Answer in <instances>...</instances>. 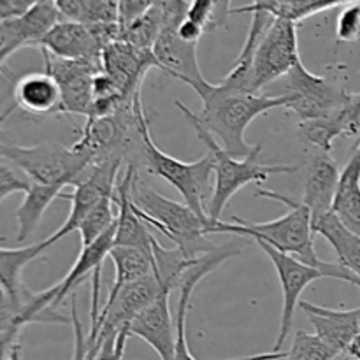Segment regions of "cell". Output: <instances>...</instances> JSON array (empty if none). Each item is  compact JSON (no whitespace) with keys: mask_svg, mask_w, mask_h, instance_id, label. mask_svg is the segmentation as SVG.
<instances>
[{"mask_svg":"<svg viewBox=\"0 0 360 360\" xmlns=\"http://www.w3.org/2000/svg\"><path fill=\"white\" fill-rule=\"evenodd\" d=\"M162 27V11L160 7L155 4L150 11L122 28V39L129 42L134 48L141 49V51H153V46L157 42L158 35H160Z\"/></svg>","mask_w":360,"mask_h":360,"instance_id":"4316f807","label":"cell"},{"mask_svg":"<svg viewBox=\"0 0 360 360\" xmlns=\"http://www.w3.org/2000/svg\"><path fill=\"white\" fill-rule=\"evenodd\" d=\"M112 206H115V197H105L83 218L77 227L81 236V248L91 245L115 225L116 214L112 213Z\"/></svg>","mask_w":360,"mask_h":360,"instance_id":"f1b7e54d","label":"cell"},{"mask_svg":"<svg viewBox=\"0 0 360 360\" xmlns=\"http://www.w3.org/2000/svg\"><path fill=\"white\" fill-rule=\"evenodd\" d=\"M334 357H336V354L316 334L299 330V333H295L292 347L287 352L285 360H333Z\"/></svg>","mask_w":360,"mask_h":360,"instance_id":"f546056e","label":"cell"},{"mask_svg":"<svg viewBox=\"0 0 360 360\" xmlns=\"http://www.w3.org/2000/svg\"><path fill=\"white\" fill-rule=\"evenodd\" d=\"M123 162L118 158L97 162L84 171V174L74 183L72 193H69L70 211L62 227L48 238L49 245H55L70 232L77 231L83 218L105 197H115L118 174L123 167Z\"/></svg>","mask_w":360,"mask_h":360,"instance_id":"8fae6325","label":"cell"},{"mask_svg":"<svg viewBox=\"0 0 360 360\" xmlns=\"http://www.w3.org/2000/svg\"><path fill=\"white\" fill-rule=\"evenodd\" d=\"M260 246L264 253L269 257L273 262L274 271L280 280L281 290H283V313H281V322H280V333H278L276 343H274L273 352H281V347L290 336L292 326H294V315L295 309L299 306V299L301 294L316 280L322 278H333V280L347 281V283L355 285L360 288V278L355 276L352 271L343 267L338 262H330L329 267H315L309 264L302 262V260L295 259V257L287 255V253L278 252L273 246L266 245L262 241H255Z\"/></svg>","mask_w":360,"mask_h":360,"instance_id":"52a82bcc","label":"cell"},{"mask_svg":"<svg viewBox=\"0 0 360 360\" xmlns=\"http://www.w3.org/2000/svg\"><path fill=\"white\" fill-rule=\"evenodd\" d=\"M118 39H122L120 23L94 25L84 21L60 20L42 37L37 48L56 58L91 60L101 63L105 46Z\"/></svg>","mask_w":360,"mask_h":360,"instance_id":"30bf717a","label":"cell"},{"mask_svg":"<svg viewBox=\"0 0 360 360\" xmlns=\"http://www.w3.org/2000/svg\"><path fill=\"white\" fill-rule=\"evenodd\" d=\"M62 20L58 9L53 0H44L37 4L30 13L18 20L0 21V37H2V48H0V69L7 62L13 53L21 48H37L46 34Z\"/></svg>","mask_w":360,"mask_h":360,"instance_id":"5bb4252c","label":"cell"},{"mask_svg":"<svg viewBox=\"0 0 360 360\" xmlns=\"http://www.w3.org/2000/svg\"><path fill=\"white\" fill-rule=\"evenodd\" d=\"M348 354L352 355V357H354L355 360H360V334L357 338H355V341L354 343L350 345V348H348Z\"/></svg>","mask_w":360,"mask_h":360,"instance_id":"ab89813d","label":"cell"},{"mask_svg":"<svg viewBox=\"0 0 360 360\" xmlns=\"http://www.w3.org/2000/svg\"><path fill=\"white\" fill-rule=\"evenodd\" d=\"M130 338L129 330L120 334L116 340L105 341L101 347L98 354L95 355L94 360H123V354H125V345L127 340Z\"/></svg>","mask_w":360,"mask_h":360,"instance_id":"d590c367","label":"cell"},{"mask_svg":"<svg viewBox=\"0 0 360 360\" xmlns=\"http://www.w3.org/2000/svg\"><path fill=\"white\" fill-rule=\"evenodd\" d=\"M46 72L51 74L58 83L62 94L58 115L84 116L88 118L94 108V77L102 70V65L91 60L56 58L41 51Z\"/></svg>","mask_w":360,"mask_h":360,"instance_id":"7c38bea8","label":"cell"},{"mask_svg":"<svg viewBox=\"0 0 360 360\" xmlns=\"http://www.w3.org/2000/svg\"><path fill=\"white\" fill-rule=\"evenodd\" d=\"M102 70L111 77L125 97L139 94L141 83L151 67H157L153 51H141L123 39L111 42L102 51Z\"/></svg>","mask_w":360,"mask_h":360,"instance_id":"9a60e30c","label":"cell"},{"mask_svg":"<svg viewBox=\"0 0 360 360\" xmlns=\"http://www.w3.org/2000/svg\"><path fill=\"white\" fill-rule=\"evenodd\" d=\"M132 200L136 213L150 229L162 232L176 248L188 257H200L217 248L207 239L213 221L200 218L188 204L176 202L146 186H132Z\"/></svg>","mask_w":360,"mask_h":360,"instance_id":"277c9868","label":"cell"},{"mask_svg":"<svg viewBox=\"0 0 360 360\" xmlns=\"http://www.w3.org/2000/svg\"><path fill=\"white\" fill-rule=\"evenodd\" d=\"M84 23H120V0H84Z\"/></svg>","mask_w":360,"mask_h":360,"instance_id":"1f68e13d","label":"cell"},{"mask_svg":"<svg viewBox=\"0 0 360 360\" xmlns=\"http://www.w3.org/2000/svg\"><path fill=\"white\" fill-rule=\"evenodd\" d=\"M178 35L183 39V41L186 42H193V44H197L199 42V39L202 37V34L206 30H204V27H200L199 23H195V21L188 20V18H185V20L181 21V25L178 27Z\"/></svg>","mask_w":360,"mask_h":360,"instance_id":"74e56055","label":"cell"},{"mask_svg":"<svg viewBox=\"0 0 360 360\" xmlns=\"http://www.w3.org/2000/svg\"><path fill=\"white\" fill-rule=\"evenodd\" d=\"M16 333H0V360H9L11 352L18 345Z\"/></svg>","mask_w":360,"mask_h":360,"instance_id":"f35d334b","label":"cell"},{"mask_svg":"<svg viewBox=\"0 0 360 360\" xmlns=\"http://www.w3.org/2000/svg\"><path fill=\"white\" fill-rule=\"evenodd\" d=\"M14 108L28 115H58L62 104L60 86L51 74L30 72L21 76L14 84Z\"/></svg>","mask_w":360,"mask_h":360,"instance_id":"ffe728a7","label":"cell"},{"mask_svg":"<svg viewBox=\"0 0 360 360\" xmlns=\"http://www.w3.org/2000/svg\"><path fill=\"white\" fill-rule=\"evenodd\" d=\"M341 171L329 153H315L308 165L301 202L311 211L313 221L333 211Z\"/></svg>","mask_w":360,"mask_h":360,"instance_id":"d6986e66","label":"cell"},{"mask_svg":"<svg viewBox=\"0 0 360 360\" xmlns=\"http://www.w3.org/2000/svg\"><path fill=\"white\" fill-rule=\"evenodd\" d=\"M0 158L20 169L30 183L48 186H74L91 165L86 155L58 143L35 146L0 143Z\"/></svg>","mask_w":360,"mask_h":360,"instance_id":"5b68a950","label":"cell"},{"mask_svg":"<svg viewBox=\"0 0 360 360\" xmlns=\"http://www.w3.org/2000/svg\"><path fill=\"white\" fill-rule=\"evenodd\" d=\"M171 292L162 290L160 295L137 316L129 334L146 341L160 360H176V322L169 309Z\"/></svg>","mask_w":360,"mask_h":360,"instance_id":"e0dca14e","label":"cell"},{"mask_svg":"<svg viewBox=\"0 0 360 360\" xmlns=\"http://www.w3.org/2000/svg\"><path fill=\"white\" fill-rule=\"evenodd\" d=\"M297 62H301V56L295 23L287 18H274L260 35L250 58L234 67L246 70L250 91L259 94L264 86L287 76Z\"/></svg>","mask_w":360,"mask_h":360,"instance_id":"ba28073f","label":"cell"},{"mask_svg":"<svg viewBox=\"0 0 360 360\" xmlns=\"http://www.w3.org/2000/svg\"><path fill=\"white\" fill-rule=\"evenodd\" d=\"M343 109L329 116H322V118L299 122L297 132L302 143L315 148L316 153L330 155L334 141L343 136Z\"/></svg>","mask_w":360,"mask_h":360,"instance_id":"484cf974","label":"cell"},{"mask_svg":"<svg viewBox=\"0 0 360 360\" xmlns=\"http://www.w3.org/2000/svg\"><path fill=\"white\" fill-rule=\"evenodd\" d=\"M150 174L158 176L181 193L185 204H188L200 218L207 217V204L213 195L211 179L214 178L213 155L207 153L197 162H183L164 153L155 144L150 130L144 136L143 160Z\"/></svg>","mask_w":360,"mask_h":360,"instance_id":"8992f818","label":"cell"},{"mask_svg":"<svg viewBox=\"0 0 360 360\" xmlns=\"http://www.w3.org/2000/svg\"><path fill=\"white\" fill-rule=\"evenodd\" d=\"M109 259L115 264V281L109 290V295H115L116 292L122 290L125 285L139 281L143 278L153 276L155 264L151 253L143 252L137 248H129V246H112Z\"/></svg>","mask_w":360,"mask_h":360,"instance_id":"d4e9b609","label":"cell"},{"mask_svg":"<svg viewBox=\"0 0 360 360\" xmlns=\"http://www.w3.org/2000/svg\"><path fill=\"white\" fill-rule=\"evenodd\" d=\"M62 20L83 21L84 0H53Z\"/></svg>","mask_w":360,"mask_h":360,"instance_id":"8d00e7d4","label":"cell"},{"mask_svg":"<svg viewBox=\"0 0 360 360\" xmlns=\"http://www.w3.org/2000/svg\"><path fill=\"white\" fill-rule=\"evenodd\" d=\"M195 91L202 101L197 115L204 129L220 143L229 155L236 158L250 157L259 144L246 143L245 132L257 116L287 105V95H262L234 88L227 83L211 84L210 81Z\"/></svg>","mask_w":360,"mask_h":360,"instance_id":"6da1fadb","label":"cell"},{"mask_svg":"<svg viewBox=\"0 0 360 360\" xmlns=\"http://www.w3.org/2000/svg\"><path fill=\"white\" fill-rule=\"evenodd\" d=\"M115 231H116V221L105 234L101 238L95 239L91 245L81 248L79 255H77L76 262L70 267L69 273L65 274L62 281L56 285L49 287L53 294V308H58L63 302V299L69 295V292L77 283L84 280L86 276H91V308H90V320L95 323L98 313V295H101V276H102V266H104L105 259H109L112 246H115Z\"/></svg>","mask_w":360,"mask_h":360,"instance_id":"4fadbf2b","label":"cell"},{"mask_svg":"<svg viewBox=\"0 0 360 360\" xmlns=\"http://www.w3.org/2000/svg\"><path fill=\"white\" fill-rule=\"evenodd\" d=\"M333 213L345 227L360 236V139L340 174Z\"/></svg>","mask_w":360,"mask_h":360,"instance_id":"44dd1931","label":"cell"},{"mask_svg":"<svg viewBox=\"0 0 360 360\" xmlns=\"http://www.w3.org/2000/svg\"><path fill=\"white\" fill-rule=\"evenodd\" d=\"M336 39L338 42L360 41V0H354L340 13L336 21Z\"/></svg>","mask_w":360,"mask_h":360,"instance_id":"4dcf8cb0","label":"cell"},{"mask_svg":"<svg viewBox=\"0 0 360 360\" xmlns=\"http://www.w3.org/2000/svg\"><path fill=\"white\" fill-rule=\"evenodd\" d=\"M313 232L333 246L338 264L360 278V236L345 227L333 211L313 221Z\"/></svg>","mask_w":360,"mask_h":360,"instance_id":"603a6c76","label":"cell"},{"mask_svg":"<svg viewBox=\"0 0 360 360\" xmlns=\"http://www.w3.org/2000/svg\"><path fill=\"white\" fill-rule=\"evenodd\" d=\"M157 4V0H120V27L125 28Z\"/></svg>","mask_w":360,"mask_h":360,"instance_id":"836d02e7","label":"cell"},{"mask_svg":"<svg viewBox=\"0 0 360 360\" xmlns=\"http://www.w3.org/2000/svg\"><path fill=\"white\" fill-rule=\"evenodd\" d=\"M185 2H190V0H185Z\"/></svg>","mask_w":360,"mask_h":360,"instance_id":"7bdbcfd3","label":"cell"},{"mask_svg":"<svg viewBox=\"0 0 360 360\" xmlns=\"http://www.w3.org/2000/svg\"><path fill=\"white\" fill-rule=\"evenodd\" d=\"M70 326L74 330V352L72 360H91L90 350H88V341L83 333V323L77 315V301L76 297H70Z\"/></svg>","mask_w":360,"mask_h":360,"instance_id":"d6a6232c","label":"cell"},{"mask_svg":"<svg viewBox=\"0 0 360 360\" xmlns=\"http://www.w3.org/2000/svg\"><path fill=\"white\" fill-rule=\"evenodd\" d=\"M257 195L285 204L288 207V213L276 220L262 221V224H252V221L236 217L232 218V221L218 220L211 224L210 234H232L252 239V241H262L276 248L278 252L295 257L309 266H330V262H326L316 255L315 241H313L315 232H313L311 211L301 202V199H292L283 193L266 188H260Z\"/></svg>","mask_w":360,"mask_h":360,"instance_id":"7a4b0ae2","label":"cell"},{"mask_svg":"<svg viewBox=\"0 0 360 360\" xmlns=\"http://www.w3.org/2000/svg\"><path fill=\"white\" fill-rule=\"evenodd\" d=\"M343 136L360 139V94H352L343 109Z\"/></svg>","mask_w":360,"mask_h":360,"instance_id":"e575fe53","label":"cell"},{"mask_svg":"<svg viewBox=\"0 0 360 360\" xmlns=\"http://www.w3.org/2000/svg\"><path fill=\"white\" fill-rule=\"evenodd\" d=\"M48 239L20 248H2L0 246V287L13 297H23L27 287L23 285V269L49 248Z\"/></svg>","mask_w":360,"mask_h":360,"instance_id":"cb8c5ba5","label":"cell"},{"mask_svg":"<svg viewBox=\"0 0 360 360\" xmlns=\"http://www.w3.org/2000/svg\"><path fill=\"white\" fill-rule=\"evenodd\" d=\"M153 55L162 72L188 84L193 90L207 81L197 62V44L183 41L176 30L160 32L153 46Z\"/></svg>","mask_w":360,"mask_h":360,"instance_id":"2e32d148","label":"cell"},{"mask_svg":"<svg viewBox=\"0 0 360 360\" xmlns=\"http://www.w3.org/2000/svg\"><path fill=\"white\" fill-rule=\"evenodd\" d=\"M174 104L176 108L181 111V115L188 120L190 125L193 127L197 137L206 144L210 153L213 155L214 185L213 195H211L210 204H207V217H210L211 221L221 220V213H224L229 200H231L239 190H243L246 185H250V183L262 185V183H266L273 174H288V172L297 171L295 165L260 164V162L257 160V158H259V153L262 151V146H260V144L250 157L241 158V160L232 157V155H229L227 151L220 146V143L204 129L202 123L199 122V118H197V115L192 109L186 108V105L181 104L179 101H176Z\"/></svg>","mask_w":360,"mask_h":360,"instance_id":"3957f363","label":"cell"},{"mask_svg":"<svg viewBox=\"0 0 360 360\" xmlns=\"http://www.w3.org/2000/svg\"><path fill=\"white\" fill-rule=\"evenodd\" d=\"M9 360H21V348H20V345H16V347L13 348Z\"/></svg>","mask_w":360,"mask_h":360,"instance_id":"60d3db41","label":"cell"},{"mask_svg":"<svg viewBox=\"0 0 360 360\" xmlns=\"http://www.w3.org/2000/svg\"><path fill=\"white\" fill-rule=\"evenodd\" d=\"M333 360H355L354 357H352L350 354H348V352H343V354H340V355H336V357H334Z\"/></svg>","mask_w":360,"mask_h":360,"instance_id":"b9f144b4","label":"cell"},{"mask_svg":"<svg viewBox=\"0 0 360 360\" xmlns=\"http://www.w3.org/2000/svg\"><path fill=\"white\" fill-rule=\"evenodd\" d=\"M299 308L304 311L316 336L336 355L347 352L360 334V308L340 311L306 301L299 302Z\"/></svg>","mask_w":360,"mask_h":360,"instance_id":"ac0fdd59","label":"cell"},{"mask_svg":"<svg viewBox=\"0 0 360 360\" xmlns=\"http://www.w3.org/2000/svg\"><path fill=\"white\" fill-rule=\"evenodd\" d=\"M65 186H48V185H37V183H30L28 188L25 190L23 202L20 204L16 211V243H25L27 239L32 238L37 225L41 224L42 214L46 213L53 200L56 199H69V193H63Z\"/></svg>","mask_w":360,"mask_h":360,"instance_id":"7402d4cb","label":"cell"},{"mask_svg":"<svg viewBox=\"0 0 360 360\" xmlns=\"http://www.w3.org/2000/svg\"><path fill=\"white\" fill-rule=\"evenodd\" d=\"M193 290L190 288H179L178 311H176V360H197L192 355L186 341V315H188L190 301H192ZM287 359V352H271V354L250 355V357L227 359V360H283Z\"/></svg>","mask_w":360,"mask_h":360,"instance_id":"83f0119b","label":"cell"},{"mask_svg":"<svg viewBox=\"0 0 360 360\" xmlns=\"http://www.w3.org/2000/svg\"><path fill=\"white\" fill-rule=\"evenodd\" d=\"M287 105L285 109L294 112L299 122L322 118L341 111L350 102L352 94L341 84L333 83L327 77L309 72L304 63L297 62L287 74Z\"/></svg>","mask_w":360,"mask_h":360,"instance_id":"9c48e42d","label":"cell"}]
</instances>
